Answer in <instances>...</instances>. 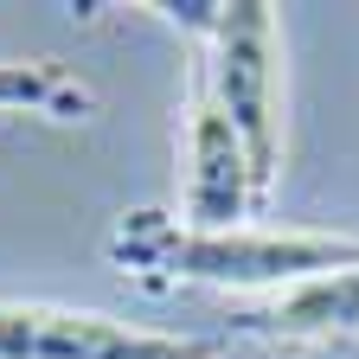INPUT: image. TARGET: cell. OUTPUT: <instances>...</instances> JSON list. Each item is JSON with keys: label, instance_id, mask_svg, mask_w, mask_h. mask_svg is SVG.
<instances>
[{"label": "cell", "instance_id": "cell-1", "mask_svg": "<svg viewBox=\"0 0 359 359\" xmlns=\"http://www.w3.org/2000/svg\"><path fill=\"white\" fill-rule=\"evenodd\" d=\"M109 257L154 289H238V295H289L302 283L340 276L359 263V238L334 231H263V224H231V231H193L161 212H135L116 224Z\"/></svg>", "mask_w": 359, "mask_h": 359}, {"label": "cell", "instance_id": "cell-2", "mask_svg": "<svg viewBox=\"0 0 359 359\" xmlns=\"http://www.w3.org/2000/svg\"><path fill=\"white\" fill-rule=\"evenodd\" d=\"M193 32V65L205 71L218 109L231 116L257 205L276 193L283 173V32L276 7L263 0H187V7H161Z\"/></svg>", "mask_w": 359, "mask_h": 359}, {"label": "cell", "instance_id": "cell-3", "mask_svg": "<svg viewBox=\"0 0 359 359\" xmlns=\"http://www.w3.org/2000/svg\"><path fill=\"white\" fill-rule=\"evenodd\" d=\"M0 359H238L224 340H167L90 308L0 302Z\"/></svg>", "mask_w": 359, "mask_h": 359}, {"label": "cell", "instance_id": "cell-4", "mask_svg": "<svg viewBox=\"0 0 359 359\" xmlns=\"http://www.w3.org/2000/svg\"><path fill=\"white\" fill-rule=\"evenodd\" d=\"M257 212L250 161L231 116L218 109L205 71H187V193H180V224L193 231H231Z\"/></svg>", "mask_w": 359, "mask_h": 359}, {"label": "cell", "instance_id": "cell-5", "mask_svg": "<svg viewBox=\"0 0 359 359\" xmlns=\"http://www.w3.org/2000/svg\"><path fill=\"white\" fill-rule=\"evenodd\" d=\"M231 327L257 334V340H283V346H314V340L359 334V263L340 269V276H321V283H302L289 295L238 308Z\"/></svg>", "mask_w": 359, "mask_h": 359}, {"label": "cell", "instance_id": "cell-6", "mask_svg": "<svg viewBox=\"0 0 359 359\" xmlns=\"http://www.w3.org/2000/svg\"><path fill=\"white\" fill-rule=\"evenodd\" d=\"M97 109L90 83L71 77L52 58H0V116H52V122H83Z\"/></svg>", "mask_w": 359, "mask_h": 359}]
</instances>
